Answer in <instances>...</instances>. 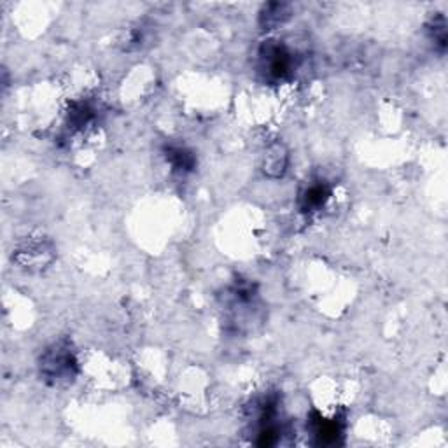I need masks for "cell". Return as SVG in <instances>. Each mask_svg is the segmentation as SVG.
I'll return each instance as SVG.
<instances>
[{"instance_id": "6da1fadb", "label": "cell", "mask_w": 448, "mask_h": 448, "mask_svg": "<svg viewBox=\"0 0 448 448\" xmlns=\"http://www.w3.org/2000/svg\"><path fill=\"white\" fill-rule=\"evenodd\" d=\"M41 376L51 385L72 382L77 375V359L67 342H58L44 350L41 357Z\"/></svg>"}, {"instance_id": "7a4b0ae2", "label": "cell", "mask_w": 448, "mask_h": 448, "mask_svg": "<svg viewBox=\"0 0 448 448\" xmlns=\"http://www.w3.org/2000/svg\"><path fill=\"white\" fill-rule=\"evenodd\" d=\"M293 55L279 42H268L260 51V70L270 81H282L293 72Z\"/></svg>"}, {"instance_id": "3957f363", "label": "cell", "mask_w": 448, "mask_h": 448, "mask_svg": "<svg viewBox=\"0 0 448 448\" xmlns=\"http://www.w3.org/2000/svg\"><path fill=\"white\" fill-rule=\"evenodd\" d=\"M329 188L324 182L317 181L314 184L308 186L303 193L300 195V207L303 212H315V210L322 209L326 202L329 200Z\"/></svg>"}, {"instance_id": "277c9868", "label": "cell", "mask_w": 448, "mask_h": 448, "mask_svg": "<svg viewBox=\"0 0 448 448\" xmlns=\"http://www.w3.org/2000/svg\"><path fill=\"white\" fill-rule=\"evenodd\" d=\"M314 436L321 445H335L342 436V428H340L338 421H328V418L319 417L314 422Z\"/></svg>"}, {"instance_id": "5b68a950", "label": "cell", "mask_w": 448, "mask_h": 448, "mask_svg": "<svg viewBox=\"0 0 448 448\" xmlns=\"http://www.w3.org/2000/svg\"><path fill=\"white\" fill-rule=\"evenodd\" d=\"M286 165H288V153L281 144H274L264 156V174L279 177V175L284 174Z\"/></svg>"}, {"instance_id": "8992f818", "label": "cell", "mask_w": 448, "mask_h": 448, "mask_svg": "<svg viewBox=\"0 0 448 448\" xmlns=\"http://www.w3.org/2000/svg\"><path fill=\"white\" fill-rule=\"evenodd\" d=\"M165 156L175 170L191 172L196 165L195 154L186 148H179V146H170V148L165 149Z\"/></svg>"}, {"instance_id": "52a82bcc", "label": "cell", "mask_w": 448, "mask_h": 448, "mask_svg": "<svg viewBox=\"0 0 448 448\" xmlns=\"http://www.w3.org/2000/svg\"><path fill=\"white\" fill-rule=\"evenodd\" d=\"M284 9L286 6H282V4H271L267 9V14L261 16L264 27H277V25H281L284 21V18H288V14H284Z\"/></svg>"}]
</instances>
